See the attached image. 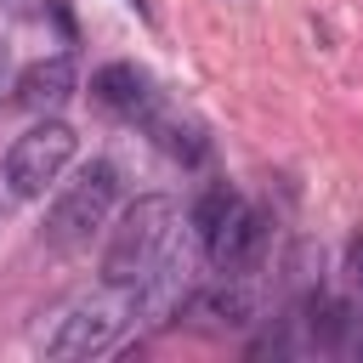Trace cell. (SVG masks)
<instances>
[{
  "label": "cell",
  "mask_w": 363,
  "mask_h": 363,
  "mask_svg": "<svg viewBox=\"0 0 363 363\" xmlns=\"http://www.w3.org/2000/svg\"><path fill=\"white\" fill-rule=\"evenodd\" d=\"M176 238H182V210L164 193H142L136 204H125V216L108 227V250H102V284L119 295H142L153 278H164L176 267Z\"/></svg>",
  "instance_id": "6da1fadb"
},
{
  "label": "cell",
  "mask_w": 363,
  "mask_h": 363,
  "mask_svg": "<svg viewBox=\"0 0 363 363\" xmlns=\"http://www.w3.org/2000/svg\"><path fill=\"white\" fill-rule=\"evenodd\" d=\"M113 204H119V164L113 159H91L79 164L68 182H57L51 204H45V227L40 238L51 250H85L108 221H113Z\"/></svg>",
  "instance_id": "7a4b0ae2"
},
{
  "label": "cell",
  "mask_w": 363,
  "mask_h": 363,
  "mask_svg": "<svg viewBox=\"0 0 363 363\" xmlns=\"http://www.w3.org/2000/svg\"><path fill=\"white\" fill-rule=\"evenodd\" d=\"M74 147H79V136H74L68 119H40V125H28V130L6 147V187H11L17 199H45V193L68 176Z\"/></svg>",
  "instance_id": "3957f363"
},
{
  "label": "cell",
  "mask_w": 363,
  "mask_h": 363,
  "mask_svg": "<svg viewBox=\"0 0 363 363\" xmlns=\"http://www.w3.org/2000/svg\"><path fill=\"white\" fill-rule=\"evenodd\" d=\"M125 312H130V306L119 301V289H113V295H79V301H68L62 312H51V323L40 329V352H45V357H96V352H108V346L119 340V329L130 323Z\"/></svg>",
  "instance_id": "277c9868"
},
{
  "label": "cell",
  "mask_w": 363,
  "mask_h": 363,
  "mask_svg": "<svg viewBox=\"0 0 363 363\" xmlns=\"http://www.w3.org/2000/svg\"><path fill=\"white\" fill-rule=\"evenodd\" d=\"M199 244H204V261H210L221 278H244V272L261 261V250H267V216H261L255 204L233 199L227 216H221Z\"/></svg>",
  "instance_id": "5b68a950"
},
{
  "label": "cell",
  "mask_w": 363,
  "mask_h": 363,
  "mask_svg": "<svg viewBox=\"0 0 363 363\" xmlns=\"http://www.w3.org/2000/svg\"><path fill=\"white\" fill-rule=\"evenodd\" d=\"M74 85H79L74 57L57 51V57H40V62H28V68L11 74V102L28 108V113H51V108H62L74 96Z\"/></svg>",
  "instance_id": "8992f818"
},
{
  "label": "cell",
  "mask_w": 363,
  "mask_h": 363,
  "mask_svg": "<svg viewBox=\"0 0 363 363\" xmlns=\"http://www.w3.org/2000/svg\"><path fill=\"white\" fill-rule=\"evenodd\" d=\"M91 96H96L108 113H119V119H147V113H153V79H147L136 62H108V68H96Z\"/></svg>",
  "instance_id": "52a82bcc"
},
{
  "label": "cell",
  "mask_w": 363,
  "mask_h": 363,
  "mask_svg": "<svg viewBox=\"0 0 363 363\" xmlns=\"http://www.w3.org/2000/svg\"><path fill=\"white\" fill-rule=\"evenodd\" d=\"M187 312H193V318H216V323L238 329V323H250V312H255V306H250V295H244V289H238L233 278H221L216 289H199Z\"/></svg>",
  "instance_id": "ba28073f"
},
{
  "label": "cell",
  "mask_w": 363,
  "mask_h": 363,
  "mask_svg": "<svg viewBox=\"0 0 363 363\" xmlns=\"http://www.w3.org/2000/svg\"><path fill=\"white\" fill-rule=\"evenodd\" d=\"M346 272H352V284L363 289V233H357V238L346 244Z\"/></svg>",
  "instance_id": "9c48e42d"
},
{
  "label": "cell",
  "mask_w": 363,
  "mask_h": 363,
  "mask_svg": "<svg viewBox=\"0 0 363 363\" xmlns=\"http://www.w3.org/2000/svg\"><path fill=\"white\" fill-rule=\"evenodd\" d=\"M11 74H17V68H11V45H6V40H0V96H6V91H11Z\"/></svg>",
  "instance_id": "30bf717a"
}]
</instances>
